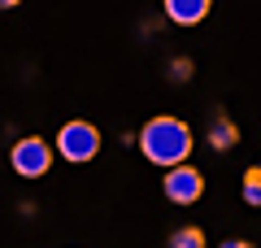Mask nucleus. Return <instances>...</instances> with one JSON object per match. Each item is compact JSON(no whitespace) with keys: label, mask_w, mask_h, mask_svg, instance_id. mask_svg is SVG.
<instances>
[{"label":"nucleus","mask_w":261,"mask_h":248,"mask_svg":"<svg viewBox=\"0 0 261 248\" xmlns=\"http://www.w3.org/2000/svg\"><path fill=\"white\" fill-rule=\"evenodd\" d=\"M192 127H187L183 118H174V113H157V118H148L140 127V153L148 157L152 165H161V170H174V165H183L187 157H192Z\"/></svg>","instance_id":"1"},{"label":"nucleus","mask_w":261,"mask_h":248,"mask_svg":"<svg viewBox=\"0 0 261 248\" xmlns=\"http://www.w3.org/2000/svg\"><path fill=\"white\" fill-rule=\"evenodd\" d=\"M100 127L87 118H74V122H65L61 131H57V153H61V161L70 165H87L96 161V153H100Z\"/></svg>","instance_id":"2"},{"label":"nucleus","mask_w":261,"mask_h":248,"mask_svg":"<svg viewBox=\"0 0 261 248\" xmlns=\"http://www.w3.org/2000/svg\"><path fill=\"white\" fill-rule=\"evenodd\" d=\"M53 153H57V144H48L44 135L18 139V144H13V153H9L13 175H22V179H44L48 170H53Z\"/></svg>","instance_id":"3"},{"label":"nucleus","mask_w":261,"mask_h":248,"mask_svg":"<svg viewBox=\"0 0 261 248\" xmlns=\"http://www.w3.org/2000/svg\"><path fill=\"white\" fill-rule=\"evenodd\" d=\"M161 192H166L174 205H196L200 196H205V175L183 161V165H174V170L161 175Z\"/></svg>","instance_id":"4"},{"label":"nucleus","mask_w":261,"mask_h":248,"mask_svg":"<svg viewBox=\"0 0 261 248\" xmlns=\"http://www.w3.org/2000/svg\"><path fill=\"white\" fill-rule=\"evenodd\" d=\"M214 9V0H161V13H166L174 27H200Z\"/></svg>","instance_id":"5"},{"label":"nucleus","mask_w":261,"mask_h":248,"mask_svg":"<svg viewBox=\"0 0 261 248\" xmlns=\"http://www.w3.org/2000/svg\"><path fill=\"white\" fill-rule=\"evenodd\" d=\"M205 144L214 148V153H231V148L240 144V127H235V118L226 109H214V127L205 131Z\"/></svg>","instance_id":"6"},{"label":"nucleus","mask_w":261,"mask_h":248,"mask_svg":"<svg viewBox=\"0 0 261 248\" xmlns=\"http://www.w3.org/2000/svg\"><path fill=\"white\" fill-rule=\"evenodd\" d=\"M240 192H244V201H248L252 209H261V165H248V170H244Z\"/></svg>","instance_id":"7"},{"label":"nucleus","mask_w":261,"mask_h":248,"mask_svg":"<svg viewBox=\"0 0 261 248\" xmlns=\"http://www.w3.org/2000/svg\"><path fill=\"white\" fill-rule=\"evenodd\" d=\"M166 248H205V231L200 227H178V231H170Z\"/></svg>","instance_id":"8"},{"label":"nucleus","mask_w":261,"mask_h":248,"mask_svg":"<svg viewBox=\"0 0 261 248\" xmlns=\"http://www.w3.org/2000/svg\"><path fill=\"white\" fill-rule=\"evenodd\" d=\"M192 74H196V61H192V57H174V61L166 65V79H174V83H187Z\"/></svg>","instance_id":"9"},{"label":"nucleus","mask_w":261,"mask_h":248,"mask_svg":"<svg viewBox=\"0 0 261 248\" xmlns=\"http://www.w3.org/2000/svg\"><path fill=\"white\" fill-rule=\"evenodd\" d=\"M218 248H252V244H248V239H222Z\"/></svg>","instance_id":"10"},{"label":"nucleus","mask_w":261,"mask_h":248,"mask_svg":"<svg viewBox=\"0 0 261 248\" xmlns=\"http://www.w3.org/2000/svg\"><path fill=\"white\" fill-rule=\"evenodd\" d=\"M0 5H5V9H13V5H22V0H0Z\"/></svg>","instance_id":"11"},{"label":"nucleus","mask_w":261,"mask_h":248,"mask_svg":"<svg viewBox=\"0 0 261 248\" xmlns=\"http://www.w3.org/2000/svg\"><path fill=\"white\" fill-rule=\"evenodd\" d=\"M257 165H261V157H257Z\"/></svg>","instance_id":"12"}]
</instances>
